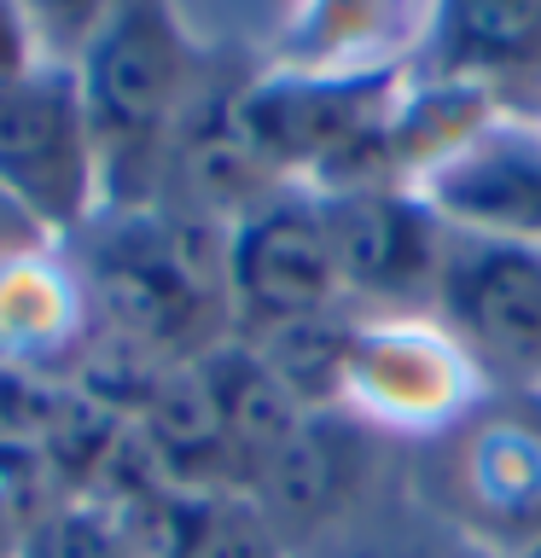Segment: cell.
<instances>
[{"label":"cell","instance_id":"obj_1","mask_svg":"<svg viewBox=\"0 0 541 558\" xmlns=\"http://www.w3.org/2000/svg\"><path fill=\"white\" fill-rule=\"evenodd\" d=\"M82 279L105 338L187 366L233 338L227 308V227L175 216L164 204L99 209L82 227Z\"/></svg>","mask_w":541,"mask_h":558},{"label":"cell","instance_id":"obj_2","mask_svg":"<svg viewBox=\"0 0 541 558\" xmlns=\"http://www.w3.org/2000/svg\"><path fill=\"white\" fill-rule=\"evenodd\" d=\"M76 82L99 151V209L157 204L169 146L209 82L175 0H129L76 59Z\"/></svg>","mask_w":541,"mask_h":558},{"label":"cell","instance_id":"obj_3","mask_svg":"<svg viewBox=\"0 0 541 558\" xmlns=\"http://www.w3.org/2000/svg\"><path fill=\"white\" fill-rule=\"evenodd\" d=\"M425 448L419 500L436 518L495 558H513L541 535V390L495 384Z\"/></svg>","mask_w":541,"mask_h":558},{"label":"cell","instance_id":"obj_4","mask_svg":"<svg viewBox=\"0 0 541 558\" xmlns=\"http://www.w3.org/2000/svg\"><path fill=\"white\" fill-rule=\"evenodd\" d=\"M0 192L52 239H76L99 216V151L76 64L41 59L0 87Z\"/></svg>","mask_w":541,"mask_h":558},{"label":"cell","instance_id":"obj_5","mask_svg":"<svg viewBox=\"0 0 541 558\" xmlns=\"http://www.w3.org/2000/svg\"><path fill=\"white\" fill-rule=\"evenodd\" d=\"M483 390H495V384H483L478 361L436 314H356L344 373L349 418L431 442Z\"/></svg>","mask_w":541,"mask_h":558},{"label":"cell","instance_id":"obj_6","mask_svg":"<svg viewBox=\"0 0 541 558\" xmlns=\"http://www.w3.org/2000/svg\"><path fill=\"white\" fill-rule=\"evenodd\" d=\"M321 204L344 303L356 314H436L448 221L419 186L309 192Z\"/></svg>","mask_w":541,"mask_h":558},{"label":"cell","instance_id":"obj_7","mask_svg":"<svg viewBox=\"0 0 541 558\" xmlns=\"http://www.w3.org/2000/svg\"><path fill=\"white\" fill-rule=\"evenodd\" d=\"M227 308L233 338H268L279 326L349 308L321 204L303 186L274 192L227 227Z\"/></svg>","mask_w":541,"mask_h":558},{"label":"cell","instance_id":"obj_8","mask_svg":"<svg viewBox=\"0 0 541 558\" xmlns=\"http://www.w3.org/2000/svg\"><path fill=\"white\" fill-rule=\"evenodd\" d=\"M436 320L501 384H541V244L448 227Z\"/></svg>","mask_w":541,"mask_h":558},{"label":"cell","instance_id":"obj_9","mask_svg":"<svg viewBox=\"0 0 541 558\" xmlns=\"http://www.w3.org/2000/svg\"><path fill=\"white\" fill-rule=\"evenodd\" d=\"M419 192L460 233H495L541 244V122L524 111H495L454 157H443Z\"/></svg>","mask_w":541,"mask_h":558},{"label":"cell","instance_id":"obj_10","mask_svg":"<svg viewBox=\"0 0 541 558\" xmlns=\"http://www.w3.org/2000/svg\"><path fill=\"white\" fill-rule=\"evenodd\" d=\"M366 488V430L349 413H314L268 465L256 471L251 500L279 541H326L361 506Z\"/></svg>","mask_w":541,"mask_h":558},{"label":"cell","instance_id":"obj_11","mask_svg":"<svg viewBox=\"0 0 541 558\" xmlns=\"http://www.w3.org/2000/svg\"><path fill=\"white\" fill-rule=\"evenodd\" d=\"M94 296L59 244L0 262V361L41 378H64L94 343Z\"/></svg>","mask_w":541,"mask_h":558},{"label":"cell","instance_id":"obj_12","mask_svg":"<svg viewBox=\"0 0 541 558\" xmlns=\"http://www.w3.org/2000/svg\"><path fill=\"white\" fill-rule=\"evenodd\" d=\"M425 76L524 94L541 82V0H431Z\"/></svg>","mask_w":541,"mask_h":558},{"label":"cell","instance_id":"obj_13","mask_svg":"<svg viewBox=\"0 0 541 558\" xmlns=\"http://www.w3.org/2000/svg\"><path fill=\"white\" fill-rule=\"evenodd\" d=\"M199 373H204L209 401H216V413L227 425V442H233L239 465H244V483H256V471L268 465L314 413L279 384V373L262 361V349L244 343V338H227V343L209 349V355H199ZM244 495H251V488H244Z\"/></svg>","mask_w":541,"mask_h":558},{"label":"cell","instance_id":"obj_14","mask_svg":"<svg viewBox=\"0 0 541 558\" xmlns=\"http://www.w3.org/2000/svg\"><path fill=\"white\" fill-rule=\"evenodd\" d=\"M349 338H356V308H332V314H314V320L279 326L268 338H244V343L262 349V361L274 366L279 384L309 413H344Z\"/></svg>","mask_w":541,"mask_h":558},{"label":"cell","instance_id":"obj_15","mask_svg":"<svg viewBox=\"0 0 541 558\" xmlns=\"http://www.w3.org/2000/svg\"><path fill=\"white\" fill-rule=\"evenodd\" d=\"M396 0H303L279 41L286 70H361V52L390 29Z\"/></svg>","mask_w":541,"mask_h":558},{"label":"cell","instance_id":"obj_16","mask_svg":"<svg viewBox=\"0 0 541 558\" xmlns=\"http://www.w3.org/2000/svg\"><path fill=\"white\" fill-rule=\"evenodd\" d=\"M326 558H495V553L478 547L471 535H460L448 518H436L419 500V506H401V512H384L378 530H361V535L338 530V547Z\"/></svg>","mask_w":541,"mask_h":558},{"label":"cell","instance_id":"obj_17","mask_svg":"<svg viewBox=\"0 0 541 558\" xmlns=\"http://www.w3.org/2000/svg\"><path fill=\"white\" fill-rule=\"evenodd\" d=\"M17 7H24V17H29L41 59L76 64L82 52L94 47V35L111 24L129 0H17Z\"/></svg>","mask_w":541,"mask_h":558},{"label":"cell","instance_id":"obj_18","mask_svg":"<svg viewBox=\"0 0 541 558\" xmlns=\"http://www.w3.org/2000/svg\"><path fill=\"white\" fill-rule=\"evenodd\" d=\"M41 64V47H35V29L17 0H0V87L17 82L24 70Z\"/></svg>","mask_w":541,"mask_h":558},{"label":"cell","instance_id":"obj_19","mask_svg":"<svg viewBox=\"0 0 541 558\" xmlns=\"http://www.w3.org/2000/svg\"><path fill=\"white\" fill-rule=\"evenodd\" d=\"M41 244H59V239H52L24 204H12L7 192H0V262H12V256H24V251H41Z\"/></svg>","mask_w":541,"mask_h":558},{"label":"cell","instance_id":"obj_20","mask_svg":"<svg viewBox=\"0 0 541 558\" xmlns=\"http://www.w3.org/2000/svg\"><path fill=\"white\" fill-rule=\"evenodd\" d=\"M513 558H541V535H536V541H530V547H518V553H513Z\"/></svg>","mask_w":541,"mask_h":558},{"label":"cell","instance_id":"obj_21","mask_svg":"<svg viewBox=\"0 0 541 558\" xmlns=\"http://www.w3.org/2000/svg\"><path fill=\"white\" fill-rule=\"evenodd\" d=\"M0 366H7V361H0Z\"/></svg>","mask_w":541,"mask_h":558}]
</instances>
